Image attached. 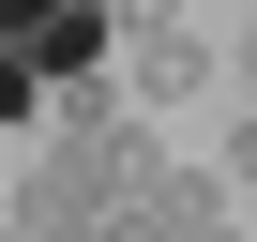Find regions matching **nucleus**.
Wrapping results in <instances>:
<instances>
[{
  "mask_svg": "<svg viewBox=\"0 0 257 242\" xmlns=\"http://www.w3.org/2000/svg\"><path fill=\"white\" fill-rule=\"evenodd\" d=\"M0 46H16L31 76H106V46H121V0H0Z\"/></svg>",
  "mask_w": 257,
  "mask_h": 242,
  "instance_id": "f257e3e1",
  "label": "nucleus"
},
{
  "mask_svg": "<svg viewBox=\"0 0 257 242\" xmlns=\"http://www.w3.org/2000/svg\"><path fill=\"white\" fill-rule=\"evenodd\" d=\"M106 76H121V106H182V91L212 76V46L182 31V0H137V16H121V46H106Z\"/></svg>",
  "mask_w": 257,
  "mask_h": 242,
  "instance_id": "f03ea898",
  "label": "nucleus"
},
{
  "mask_svg": "<svg viewBox=\"0 0 257 242\" xmlns=\"http://www.w3.org/2000/svg\"><path fill=\"white\" fill-rule=\"evenodd\" d=\"M46 91H61V76H31L16 46H0V137H31V121H46Z\"/></svg>",
  "mask_w": 257,
  "mask_h": 242,
  "instance_id": "7ed1b4c3",
  "label": "nucleus"
},
{
  "mask_svg": "<svg viewBox=\"0 0 257 242\" xmlns=\"http://www.w3.org/2000/svg\"><path fill=\"white\" fill-rule=\"evenodd\" d=\"M0 242H76V227H61V212H31V197H16V212H0Z\"/></svg>",
  "mask_w": 257,
  "mask_h": 242,
  "instance_id": "20e7f679",
  "label": "nucleus"
},
{
  "mask_svg": "<svg viewBox=\"0 0 257 242\" xmlns=\"http://www.w3.org/2000/svg\"><path fill=\"white\" fill-rule=\"evenodd\" d=\"M227 182H242V197H257V106H242V137H227Z\"/></svg>",
  "mask_w": 257,
  "mask_h": 242,
  "instance_id": "39448f33",
  "label": "nucleus"
}]
</instances>
